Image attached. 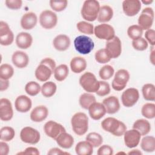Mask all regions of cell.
<instances>
[{"label":"cell","mask_w":155,"mask_h":155,"mask_svg":"<svg viewBox=\"0 0 155 155\" xmlns=\"http://www.w3.org/2000/svg\"><path fill=\"white\" fill-rule=\"evenodd\" d=\"M56 141L59 147L65 149L70 148L74 144L73 137L66 132L61 133L56 139Z\"/></svg>","instance_id":"83f0119b"},{"label":"cell","mask_w":155,"mask_h":155,"mask_svg":"<svg viewBox=\"0 0 155 155\" xmlns=\"http://www.w3.org/2000/svg\"><path fill=\"white\" fill-rule=\"evenodd\" d=\"M74 46L76 50L82 54L90 53L94 47L92 39L87 36L80 35L74 40Z\"/></svg>","instance_id":"8992f818"},{"label":"cell","mask_w":155,"mask_h":155,"mask_svg":"<svg viewBox=\"0 0 155 155\" xmlns=\"http://www.w3.org/2000/svg\"><path fill=\"white\" fill-rule=\"evenodd\" d=\"M14 41V35L11 30L8 33L2 36H0V44L4 46H7L13 43Z\"/></svg>","instance_id":"c3c4849f"},{"label":"cell","mask_w":155,"mask_h":155,"mask_svg":"<svg viewBox=\"0 0 155 155\" xmlns=\"http://www.w3.org/2000/svg\"><path fill=\"white\" fill-rule=\"evenodd\" d=\"M44 130L47 136L54 140L61 133L66 132L65 128L61 124L53 120L47 122L44 126Z\"/></svg>","instance_id":"4fadbf2b"},{"label":"cell","mask_w":155,"mask_h":155,"mask_svg":"<svg viewBox=\"0 0 155 155\" xmlns=\"http://www.w3.org/2000/svg\"><path fill=\"white\" fill-rule=\"evenodd\" d=\"M97 154L98 155H112L113 154V149L108 145H103L97 150Z\"/></svg>","instance_id":"816d5d0a"},{"label":"cell","mask_w":155,"mask_h":155,"mask_svg":"<svg viewBox=\"0 0 155 155\" xmlns=\"http://www.w3.org/2000/svg\"><path fill=\"white\" fill-rule=\"evenodd\" d=\"M75 151L78 155H91L93 152V147L87 140L81 141L76 144Z\"/></svg>","instance_id":"f546056e"},{"label":"cell","mask_w":155,"mask_h":155,"mask_svg":"<svg viewBox=\"0 0 155 155\" xmlns=\"http://www.w3.org/2000/svg\"><path fill=\"white\" fill-rule=\"evenodd\" d=\"M70 68L74 73H80L87 68L86 60L81 56L74 57L70 61Z\"/></svg>","instance_id":"484cf974"},{"label":"cell","mask_w":155,"mask_h":155,"mask_svg":"<svg viewBox=\"0 0 155 155\" xmlns=\"http://www.w3.org/2000/svg\"><path fill=\"white\" fill-rule=\"evenodd\" d=\"M101 127L105 131L117 137L123 136L127 130V127L124 122L111 117L104 119L101 122Z\"/></svg>","instance_id":"7a4b0ae2"},{"label":"cell","mask_w":155,"mask_h":155,"mask_svg":"<svg viewBox=\"0 0 155 155\" xmlns=\"http://www.w3.org/2000/svg\"><path fill=\"white\" fill-rule=\"evenodd\" d=\"M39 24L45 29H51L54 28L58 22L56 14L51 10H45L39 15Z\"/></svg>","instance_id":"52a82bcc"},{"label":"cell","mask_w":155,"mask_h":155,"mask_svg":"<svg viewBox=\"0 0 155 155\" xmlns=\"http://www.w3.org/2000/svg\"><path fill=\"white\" fill-rule=\"evenodd\" d=\"M48 114V110L44 105H39L34 108L30 113V119L35 122L44 120Z\"/></svg>","instance_id":"603a6c76"},{"label":"cell","mask_w":155,"mask_h":155,"mask_svg":"<svg viewBox=\"0 0 155 155\" xmlns=\"http://www.w3.org/2000/svg\"><path fill=\"white\" fill-rule=\"evenodd\" d=\"M86 140L89 142L93 147H100L103 142V138L102 136L96 132H91L86 136Z\"/></svg>","instance_id":"74e56055"},{"label":"cell","mask_w":155,"mask_h":155,"mask_svg":"<svg viewBox=\"0 0 155 155\" xmlns=\"http://www.w3.org/2000/svg\"><path fill=\"white\" fill-rule=\"evenodd\" d=\"M33 38L31 35L27 32L18 33L16 38V45L21 49H27L32 44Z\"/></svg>","instance_id":"d4e9b609"},{"label":"cell","mask_w":155,"mask_h":155,"mask_svg":"<svg viewBox=\"0 0 155 155\" xmlns=\"http://www.w3.org/2000/svg\"><path fill=\"white\" fill-rule=\"evenodd\" d=\"M13 64L19 68L26 67L29 63V58L27 54L22 51H16L12 56Z\"/></svg>","instance_id":"ffe728a7"},{"label":"cell","mask_w":155,"mask_h":155,"mask_svg":"<svg viewBox=\"0 0 155 155\" xmlns=\"http://www.w3.org/2000/svg\"><path fill=\"white\" fill-rule=\"evenodd\" d=\"M143 30L138 25H130L127 29V35L132 40H136L142 38Z\"/></svg>","instance_id":"f35d334b"},{"label":"cell","mask_w":155,"mask_h":155,"mask_svg":"<svg viewBox=\"0 0 155 155\" xmlns=\"http://www.w3.org/2000/svg\"><path fill=\"white\" fill-rule=\"evenodd\" d=\"M79 84L82 88L88 93H96L99 88V81L91 72H85L79 78Z\"/></svg>","instance_id":"5b68a950"},{"label":"cell","mask_w":155,"mask_h":155,"mask_svg":"<svg viewBox=\"0 0 155 155\" xmlns=\"http://www.w3.org/2000/svg\"><path fill=\"white\" fill-rule=\"evenodd\" d=\"M132 46L136 50L143 51L148 48V44L145 39L143 38H140L137 39L133 40Z\"/></svg>","instance_id":"bcb514c9"},{"label":"cell","mask_w":155,"mask_h":155,"mask_svg":"<svg viewBox=\"0 0 155 155\" xmlns=\"http://www.w3.org/2000/svg\"><path fill=\"white\" fill-rule=\"evenodd\" d=\"M79 102L82 108L88 110L93 103L96 102V99L93 94L89 93H85L80 96Z\"/></svg>","instance_id":"836d02e7"},{"label":"cell","mask_w":155,"mask_h":155,"mask_svg":"<svg viewBox=\"0 0 155 155\" xmlns=\"http://www.w3.org/2000/svg\"><path fill=\"white\" fill-rule=\"evenodd\" d=\"M49 3L52 10L58 12L64 10L68 5V1L67 0H61V1L51 0L50 1Z\"/></svg>","instance_id":"f6af8a7d"},{"label":"cell","mask_w":155,"mask_h":155,"mask_svg":"<svg viewBox=\"0 0 155 155\" xmlns=\"http://www.w3.org/2000/svg\"><path fill=\"white\" fill-rule=\"evenodd\" d=\"M9 153V146L5 141L0 142V154L7 155Z\"/></svg>","instance_id":"11a10c76"},{"label":"cell","mask_w":155,"mask_h":155,"mask_svg":"<svg viewBox=\"0 0 155 155\" xmlns=\"http://www.w3.org/2000/svg\"><path fill=\"white\" fill-rule=\"evenodd\" d=\"M111 59L118 58L122 52V43L119 37L114 36L107 41L105 48Z\"/></svg>","instance_id":"5bb4252c"},{"label":"cell","mask_w":155,"mask_h":155,"mask_svg":"<svg viewBox=\"0 0 155 155\" xmlns=\"http://www.w3.org/2000/svg\"><path fill=\"white\" fill-rule=\"evenodd\" d=\"M99 84V88L96 92L97 95L102 97L108 94L110 92V87L109 84L104 81H100Z\"/></svg>","instance_id":"7dc6e473"},{"label":"cell","mask_w":155,"mask_h":155,"mask_svg":"<svg viewBox=\"0 0 155 155\" xmlns=\"http://www.w3.org/2000/svg\"><path fill=\"white\" fill-rule=\"evenodd\" d=\"M14 74V69L8 64H3L0 66V79L8 80Z\"/></svg>","instance_id":"8d00e7d4"},{"label":"cell","mask_w":155,"mask_h":155,"mask_svg":"<svg viewBox=\"0 0 155 155\" xmlns=\"http://www.w3.org/2000/svg\"><path fill=\"white\" fill-rule=\"evenodd\" d=\"M128 154H136V155H142V153L138 149L132 150L130 152L128 153Z\"/></svg>","instance_id":"91938a15"},{"label":"cell","mask_w":155,"mask_h":155,"mask_svg":"<svg viewBox=\"0 0 155 155\" xmlns=\"http://www.w3.org/2000/svg\"><path fill=\"white\" fill-rule=\"evenodd\" d=\"M57 90L56 84L52 81H47L41 87V92L45 97H50L53 96Z\"/></svg>","instance_id":"d6a6232c"},{"label":"cell","mask_w":155,"mask_h":155,"mask_svg":"<svg viewBox=\"0 0 155 155\" xmlns=\"http://www.w3.org/2000/svg\"><path fill=\"white\" fill-rule=\"evenodd\" d=\"M113 16V8L108 5H104L100 7L97 19L99 22H107L110 21Z\"/></svg>","instance_id":"4316f807"},{"label":"cell","mask_w":155,"mask_h":155,"mask_svg":"<svg viewBox=\"0 0 155 155\" xmlns=\"http://www.w3.org/2000/svg\"><path fill=\"white\" fill-rule=\"evenodd\" d=\"M154 46H152L150 50V60L153 65H154Z\"/></svg>","instance_id":"680465c9"},{"label":"cell","mask_w":155,"mask_h":155,"mask_svg":"<svg viewBox=\"0 0 155 155\" xmlns=\"http://www.w3.org/2000/svg\"><path fill=\"white\" fill-rule=\"evenodd\" d=\"M140 147L142 150L151 153L155 150V138L152 136H144L140 142Z\"/></svg>","instance_id":"4dcf8cb0"},{"label":"cell","mask_w":155,"mask_h":155,"mask_svg":"<svg viewBox=\"0 0 155 155\" xmlns=\"http://www.w3.org/2000/svg\"><path fill=\"white\" fill-rule=\"evenodd\" d=\"M154 18V12L152 8H144L138 18V25L143 30L150 29L152 27Z\"/></svg>","instance_id":"9c48e42d"},{"label":"cell","mask_w":155,"mask_h":155,"mask_svg":"<svg viewBox=\"0 0 155 155\" xmlns=\"http://www.w3.org/2000/svg\"><path fill=\"white\" fill-rule=\"evenodd\" d=\"M20 138L24 143L34 145L39 142L41 136L37 130L31 127H25L21 131Z\"/></svg>","instance_id":"30bf717a"},{"label":"cell","mask_w":155,"mask_h":155,"mask_svg":"<svg viewBox=\"0 0 155 155\" xmlns=\"http://www.w3.org/2000/svg\"><path fill=\"white\" fill-rule=\"evenodd\" d=\"M76 27L82 33L87 35H93L94 33V27L93 24L88 22L80 21L76 24Z\"/></svg>","instance_id":"7bdbcfd3"},{"label":"cell","mask_w":155,"mask_h":155,"mask_svg":"<svg viewBox=\"0 0 155 155\" xmlns=\"http://www.w3.org/2000/svg\"><path fill=\"white\" fill-rule=\"evenodd\" d=\"M40 154L38 148L33 147H27L24 151L19 152L17 154H34V155H39Z\"/></svg>","instance_id":"db71d44e"},{"label":"cell","mask_w":155,"mask_h":155,"mask_svg":"<svg viewBox=\"0 0 155 155\" xmlns=\"http://www.w3.org/2000/svg\"><path fill=\"white\" fill-rule=\"evenodd\" d=\"M139 98V93L137 88H129L121 95V101L124 106L131 107L134 105Z\"/></svg>","instance_id":"7c38bea8"},{"label":"cell","mask_w":155,"mask_h":155,"mask_svg":"<svg viewBox=\"0 0 155 155\" xmlns=\"http://www.w3.org/2000/svg\"><path fill=\"white\" fill-rule=\"evenodd\" d=\"M32 102L30 98L25 95L18 96L15 102L16 110L20 113H26L31 108Z\"/></svg>","instance_id":"ac0fdd59"},{"label":"cell","mask_w":155,"mask_h":155,"mask_svg":"<svg viewBox=\"0 0 155 155\" xmlns=\"http://www.w3.org/2000/svg\"><path fill=\"white\" fill-rule=\"evenodd\" d=\"M94 34L100 39L109 41L115 36V31L111 25L103 23L94 28Z\"/></svg>","instance_id":"8fae6325"},{"label":"cell","mask_w":155,"mask_h":155,"mask_svg":"<svg viewBox=\"0 0 155 155\" xmlns=\"http://www.w3.org/2000/svg\"><path fill=\"white\" fill-rule=\"evenodd\" d=\"M117 154H125V153H124V152H119V153H117Z\"/></svg>","instance_id":"6125c7cd"},{"label":"cell","mask_w":155,"mask_h":155,"mask_svg":"<svg viewBox=\"0 0 155 155\" xmlns=\"http://www.w3.org/2000/svg\"><path fill=\"white\" fill-rule=\"evenodd\" d=\"M13 116L12 105L8 99L1 98L0 99V119L3 121H8L12 119Z\"/></svg>","instance_id":"e0dca14e"},{"label":"cell","mask_w":155,"mask_h":155,"mask_svg":"<svg viewBox=\"0 0 155 155\" xmlns=\"http://www.w3.org/2000/svg\"><path fill=\"white\" fill-rule=\"evenodd\" d=\"M41 90V87L40 85L35 81L28 82L25 87V92L30 96H35L39 94Z\"/></svg>","instance_id":"60d3db41"},{"label":"cell","mask_w":155,"mask_h":155,"mask_svg":"<svg viewBox=\"0 0 155 155\" xmlns=\"http://www.w3.org/2000/svg\"><path fill=\"white\" fill-rule=\"evenodd\" d=\"M130 73L125 69H120L116 71L112 81V88L116 91H121L125 88L130 79Z\"/></svg>","instance_id":"ba28073f"},{"label":"cell","mask_w":155,"mask_h":155,"mask_svg":"<svg viewBox=\"0 0 155 155\" xmlns=\"http://www.w3.org/2000/svg\"><path fill=\"white\" fill-rule=\"evenodd\" d=\"M71 41L70 38L64 34L58 35L53 41V45L54 48L58 51H63L67 50L70 46Z\"/></svg>","instance_id":"7402d4cb"},{"label":"cell","mask_w":155,"mask_h":155,"mask_svg":"<svg viewBox=\"0 0 155 155\" xmlns=\"http://www.w3.org/2000/svg\"><path fill=\"white\" fill-rule=\"evenodd\" d=\"M102 104L106 109L107 113L108 114H114L120 109L119 99L114 96H111L105 98L102 101Z\"/></svg>","instance_id":"44dd1931"},{"label":"cell","mask_w":155,"mask_h":155,"mask_svg":"<svg viewBox=\"0 0 155 155\" xmlns=\"http://www.w3.org/2000/svg\"><path fill=\"white\" fill-rule=\"evenodd\" d=\"M145 40L150 44L151 46H154L155 45V31L153 29H148L146 30L145 33Z\"/></svg>","instance_id":"f907efd6"},{"label":"cell","mask_w":155,"mask_h":155,"mask_svg":"<svg viewBox=\"0 0 155 155\" xmlns=\"http://www.w3.org/2000/svg\"><path fill=\"white\" fill-rule=\"evenodd\" d=\"M143 116L147 119H153L155 117V104L153 103H147L144 104L141 109Z\"/></svg>","instance_id":"ab89813d"},{"label":"cell","mask_w":155,"mask_h":155,"mask_svg":"<svg viewBox=\"0 0 155 155\" xmlns=\"http://www.w3.org/2000/svg\"><path fill=\"white\" fill-rule=\"evenodd\" d=\"M15 136V130L10 127H4L0 130V139L2 141L9 142Z\"/></svg>","instance_id":"d590c367"},{"label":"cell","mask_w":155,"mask_h":155,"mask_svg":"<svg viewBox=\"0 0 155 155\" xmlns=\"http://www.w3.org/2000/svg\"><path fill=\"white\" fill-rule=\"evenodd\" d=\"M48 154H51V155H53V154H70L68 152H65V151H63L62 150H61V149L58 148H53L51 149H50L48 153H47Z\"/></svg>","instance_id":"9f6ffc18"},{"label":"cell","mask_w":155,"mask_h":155,"mask_svg":"<svg viewBox=\"0 0 155 155\" xmlns=\"http://www.w3.org/2000/svg\"><path fill=\"white\" fill-rule=\"evenodd\" d=\"M9 81L8 80L0 79V91H3L6 90L9 87Z\"/></svg>","instance_id":"6f0895ef"},{"label":"cell","mask_w":155,"mask_h":155,"mask_svg":"<svg viewBox=\"0 0 155 155\" xmlns=\"http://www.w3.org/2000/svg\"><path fill=\"white\" fill-rule=\"evenodd\" d=\"M38 22L36 15L33 12H27L23 15L21 19V26L24 30H31Z\"/></svg>","instance_id":"cb8c5ba5"},{"label":"cell","mask_w":155,"mask_h":155,"mask_svg":"<svg viewBox=\"0 0 155 155\" xmlns=\"http://www.w3.org/2000/svg\"><path fill=\"white\" fill-rule=\"evenodd\" d=\"M94 58L95 60L99 64L107 63L111 59L105 48H101L98 50L95 53Z\"/></svg>","instance_id":"b9f144b4"},{"label":"cell","mask_w":155,"mask_h":155,"mask_svg":"<svg viewBox=\"0 0 155 155\" xmlns=\"http://www.w3.org/2000/svg\"><path fill=\"white\" fill-rule=\"evenodd\" d=\"M141 134L135 129L126 130L124 134V139L125 145L130 148L137 147L140 140Z\"/></svg>","instance_id":"9a60e30c"},{"label":"cell","mask_w":155,"mask_h":155,"mask_svg":"<svg viewBox=\"0 0 155 155\" xmlns=\"http://www.w3.org/2000/svg\"><path fill=\"white\" fill-rule=\"evenodd\" d=\"M133 128L138 131L141 136H145L151 130V124L147 120L140 119L134 122Z\"/></svg>","instance_id":"f1b7e54d"},{"label":"cell","mask_w":155,"mask_h":155,"mask_svg":"<svg viewBox=\"0 0 155 155\" xmlns=\"http://www.w3.org/2000/svg\"><path fill=\"white\" fill-rule=\"evenodd\" d=\"M114 73V70L112 66L110 65H105L99 70V75L102 79L108 80L113 76Z\"/></svg>","instance_id":"ee69618b"},{"label":"cell","mask_w":155,"mask_h":155,"mask_svg":"<svg viewBox=\"0 0 155 155\" xmlns=\"http://www.w3.org/2000/svg\"><path fill=\"white\" fill-rule=\"evenodd\" d=\"M88 110L90 116L93 120H99L107 113L106 109L103 104L97 102L93 103Z\"/></svg>","instance_id":"d6986e66"},{"label":"cell","mask_w":155,"mask_h":155,"mask_svg":"<svg viewBox=\"0 0 155 155\" xmlns=\"http://www.w3.org/2000/svg\"><path fill=\"white\" fill-rule=\"evenodd\" d=\"M56 67V62L53 59L50 58L43 59L35 70L36 78L41 82H47L53 73Z\"/></svg>","instance_id":"6da1fadb"},{"label":"cell","mask_w":155,"mask_h":155,"mask_svg":"<svg viewBox=\"0 0 155 155\" xmlns=\"http://www.w3.org/2000/svg\"><path fill=\"white\" fill-rule=\"evenodd\" d=\"M71 124L74 133L82 136L88 129V117L84 113L78 112L72 116Z\"/></svg>","instance_id":"3957f363"},{"label":"cell","mask_w":155,"mask_h":155,"mask_svg":"<svg viewBox=\"0 0 155 155\" xmlns=\"http://www.w3.org/2000/svg\"><path fill=\"white\" fill-rule=\"evenodd\" d=\"M100 4L96 0H86L84 2L81 13L82 18L87 21L92 22L97 18Z\"/></svg>","instance_id":"277c9868"},{"label":"cell","mask_w":155,"mask_h":155,"mask_svg":"<svg viewBox=\"0 0 155 155\" xmlns=\"http://www.w3.org/2000/svg\"><path fill=\"white\" fill-rule=\"evenodd\" d=\"M123 12L128 16H134L141 8V2L139 0H125L122 2Z\"/></svg>","instance_id":"2e32d148"},{"label":"cell","mask_w":155,"mask_h":155,"mask_svg":"<svg viewBox=\"0 0 155 155\" xmlns=\"http://www.w3.org/2000/svg\"><path fill=\"white\" fill-rule=\"evenodd\" d=\"M11 31L8 24L4 21L0 22V36L7 35Z\"/></svg>","instance_id":"f5cc1de1"},{"label":"cell","mask_w":155,"mask_h":155,"mask_svg":"<svg viewBox=\"0 0 155 155\" xmlns=\"http://www.w3.org/2000/svg\"><path fill=\"white\" fill-rule=\"evenodd\" d=\"M153 2V0H142L140 1V2H142L143 4H145V5H149V4H151L152 2Z\"/></svg>","instance_id":"94428289"},{"label":"cell","mask_w":155,"mask_h":155,"mask_svg":"<svg viewBox=\"0 0 155 155\" xmlns=\"http://www.w3.org/2000/svg\"><path fill=\"white\" fill-rule=\"evenodd\" d=\"M5 4L10 9L18 10L22 7V1L21 0H6Z\"/></svg>","instance_id":"681fc988"},{"label":"cell","mask_w":155,"mask_h":155,"mask_svg":"<svg viewBox=\"0 0 155 155\" xmlns=\"http://www.w3.org/2000/svg\"><path fill=\"white\" fill-rule=\"evenodd\" d=\"M143 98L146 101H154L155 99V87L153 84H145L142 88Z\"/></svg>","instance_id":"e575fe53"},{"label":"cell","mask_w":155,"mask_h":155,"mask_svg":"<svg viewBox=\"0 0 155 155\" xmlns=\"http://www.w3.org/2000/svg\"><path fill=\"white\" fill-rule=\"evenodd\" d=\"M69 69L67 65L61 64L56 67L54 70V77L58 81H64L68 75Z\"/></svg>","instance_id":"1f68e13d"}]
</instances>
